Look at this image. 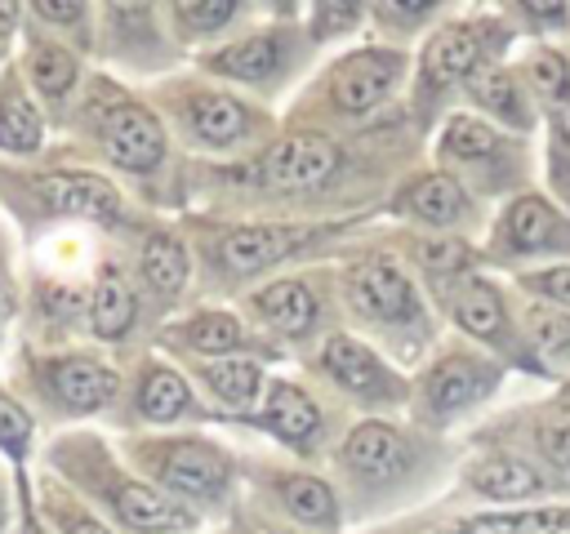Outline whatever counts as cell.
Listing matches in <instances>:
<instances>
[{
    "instance_id": "8",
    "label": "cell",
    "mask_w": 570,
    "mask_h": 534,
    "mask_svg": "<svg viewBox=\"0 0 570 534\" xmlns=\"http://www.w3.org/2000/svg\"><path fill=\"white\" fill-rule=\"evenodd\" d=\"M294 245H298V231H289V227H236V231L223 236L218 258H223L227 271L249 276V271H263V267L281 263Z\"/></svg>"
},
{
    "instance_id": "37",
    "label": "cell",
    "mask_w": 570,
    "mask_h": 534,
    "mask_svg": "<svg viewBox=\"0 0 570 534\" xmlns=\"http://www.w3.org/2000/svg\"><path fill=\"white\" fill-rule=\"evenodd\" d=\"M552 165L561 174H570V111L552 116Z\"/></svg>"
},
{
    "instance_id": "45",
    "label": "cell",
    "mask_w": 570,
    "mask_h": 534,
    "mask_svg": "<svg viewBox=\"0 0 570 534\" xmlns=\"http://www.w3.org/2000/svg\"><path fill=\"white\" fill-rule=\"evenodd\" d=\"M67 534H107V530H102L98 521H85V516H80V521H71V530H67Z\"/></svg>"
},
{
    "instance_id": "7",
    "label": "cell",
    "mask_w": 570,
    "mask_h": 534,
    "mask_svg": "<svg viewBox=\"0 0 570 534\" xmlns=\"http://www.w3.org/2000/svg\"><path fill=\"white\" fill-rule=\"evenodd\" d=\"M343 458H347L352 472H361V476H370V481H392V476L405 472L410 449H405V441H401L387 423H361V427L347 436Z\"/></svg>"
},
{
    "instance_id": "16",
    "label": "cell",
    "mask_w": 570,
    "mask_h": 534,
    "mask_svg": "<svg viewBox=\"0 0 570 534\" xmlns=\"http://www.w3.org/2000/svg\"><path fill=\"white\" fill-rule=\"evenodd\" d=\"M134 312H138V298L129 289L125 276H116L111 267L98 276V289L89 298V320H94V334L102 338H120L129 325H134Z\"/></svg>"
},
{
    "instance_id": "1",
    "label": "cell",
    "mask_w": 570,
    "mask_h": 534,
    "mask_svg": "<svg viewBox=\"0 0 570 534\" xmlns=\"http://www.w3.org/2000/svg\"><path fill=\"white\" fill-rule=\"evenodd\" d=\"M338 165V147L330 138H316V134H289L281 138L263 165H258V182L272 187V191H303V187H316L321 178H330Z\"/></svg>"
},
{
    "instance_id": "27",
    "label": "cell",
    "mask_w": 570,
    "mask_h": 534,
    "mask_svg": "<svg viewBox=\"0 0 570 534\" xmlns=\"http://www.w3.org/2000/svg\"><path fill=\"white\" fill-rule=\"evenodd\" d=\"M205 378H209V387H214L227 405H249V400L258 396V387H263L258 365H254V360H240V356H227V360L209 365Z\"/></svg>"
},
{
    "instance_id": "31",
    "label": "cell",
    "mask_w": 570,
    "mask_h": 534,
    "mask_svg": "<svg viewBox=\"0 0 570 534\" xmlns=\"http://www.w3.org/2000/svg\"><path fill=\"white\" fill-rule=\"evenodd\" d=\"M187 343L196 352H232L240 343V325L232 316H223V312H205V316H196L187 325Z\"/></svg>"
},
{
    "instance_id": "15",
    "label": "cell",
    "mask_w": 570,
    "mask_h": 534,
    "mask_svg": "<svg viewBox=\"0 0 570 534\" xmlns=\"http://www.w3.org/2000/svg\"><path fill=\"white\" fill-rule=\"evenodd\" d=\"M53 387H58V396H62L67 405L94 409V405H102V400L116 392V374H111L107 365L89 360V356H76V360H62V365L53 369Z\"/></svg>"
},
{
    "instance_id": "34",
    "label": "cell",
    "mask_w": 570,
    "mask_h": 534,
    "mask_svg": "<svg viewBox=\"0 0 570 534\" xmlns=\"http://www.w3.org/2000/svg\"><path fill=\"white\" fill-rule=\"evenodd\" d=\"M236 4L232 0H183L178 4V18H187L191 31H218L223 22H232Z\"/></svg>"
},
{
    "instance_id": "19",
    "label": "cell",
    "mask_w": 570,
    "mask_h": 534,
    "mask_svg": "<svg viewBox=\"0 0 570 534\" xmlns=\"http://www.w3.org/2000/svg\"><path fill=\"white\" fill-rule=\"evenodd\" d=\"M481 369L472 365V360H463V356H450V360H441L436 369H432V378H428V400L445 414V409H459V405H468L476 392H481Z\"/></svg>"
},
{
    "instance_id": "20",
    "label": "cell",
    "mask_w": 570,
    "mask_h": 534,
    "mask_svg": "<svg viewBox=\"0 0 570 534\" xmlns=\"http://www.w3.org/2000/svg\"><path fill=\"white\" fill-rule=\"evenodd\" d=\"M276 62H281V40L276 36H249V40L214 53V67L227 71V76H240V80H263L267 71H276Z\"/></svg>"
},
{
    "instance_id": "4",
    "label": "cell",
    "mask_w": 570,
    "mask_h": 534,
    "mask_svg": "<svg viewBox=\"0 0 570 534\" xmlns=\"http://www.w3.org/2000/svg\"><path fill=\"white\" fill-rule=\"evenodd\" d=\"M102 142H107V156H111L116 165L134 169V174L156 169L160 156H165V134H160L156 116L142 111V107H134V102L111 107V111L102 116Z\"/></svg>"
},
{
    "instance_id": "28",
    "label": "cell",
    "mask_w": 570,
    "mask_h": 534,
    "mask_svg": "<svg viewBox=\"0 0 570 534\" xmlns=\"http://www.w3.org/2000/svg\"><path fill=\"white\" fill-rule=\"evenodd\" d=\"M183 405H187V383H183L174 369H151V374L142 378V387H138V409H142L147 418L165 423V418H174Z\"/></svg>"
},
{
    "instance_id": "23",
    "label": "cell",
    "mask_w": 570,
    "mask_h": 534,
    "mask_svg": "<svg viewBox=\"0 0 570 534\" xmlns=\"http://www.w3.org/2000/svg\"><path fill=\"white\" fill-rule=\"evenodd\" d=\"M0 147L9 151H36L40 147V111L22 89H9L0 98Z\"/></svg>"
},
{
    "instance_id": "47",
    "label": "cell",
    "mask_w": 570,
    "mask_h": 534,
    "mask_svg": "<svg viewBox=\"0 0 570 534\" xmlns=\"http://www.w3.org/2000/svg\"><path fill=\"white\" fill-rule=\"evenodd\" d=\"M0 525H4V494H0Z\"/></svg>"
},
{
    "instance_id": "10",
    "label": "cell",
    "mask_w": 570,
    "mask_h": 534,
    "mask_svg": "<svg viewBox=\"0 0 570 534\" xmlns=\"http://www.w3.org/2000/svg\"><path fill=\"white\" fill-rule=\"evenodd\" d=\"M499 231H503V240H508L517 254H534V249H552V245H566V240H570L566 222H561L539 196H521L517 205H508Z\"/></svg>"
},
{
    "instance_id": "36",
    "label": "cell",
    "mask_w": 570,
    "mask_h": 534,
    "mask_svg": "<svg viewBox=\"0 0 570 534\" xmlns=\"http://www.w3.org/2000/svg\"><path fill=\"white\" fill-rule=\"evenodd\" d=\"M530 76H534V85H539L543 93H561V89H566V58H561V53H534Z\"/></svg>"
},
{
    "instance_id": "17",
    "label": "cell",
    "mask_w": 570,
    "mask_h": 534,
    "mask_svg": "<svg viewBox=\"0 0 570 534\" xmlns=\"http://www.w3.org/2000/svg\"><path fill=\"white\" fill-rule=\"evenodd\" d=\"M191 129L214 147L236 142L245 134V107L236 98H227V93H200L191 102Z\"/></svg>"
},
{
    "instance_id": "11",
    "label": "cell",
    "mask_w": 570,
    "mask_h": 534,
    "mask_svg": "<svg viewBox=\"0 0 570 534\" xmlns=\"http://www.w3.org/2000/svg\"><path fill=\"white\" fill-rule=\"evenodd\" d=\"M111 503H116L120 521H129L134 530H147V534H174V530H187V525H191V516H187L178 503H169L165 494H156L151 485L125 481Z\"/></svg>"
},
{
    "instance_id": "5",
    "label": "cell",
    "mask_w": 570,
    "mask_h": 534,
    "mask_svg": "<svg viewBox=\"0 0 570 534\" xmlns=\"http://www.w3.org/2000/svg\"><path fill=\"white\" fill-rule=\"evenodd\" d=\"M36 191H40V200L49 209L98 218V222L116 218V209H120L116 187L107 178H98V174H45V178H36Z\"/></svg>"
},
{
    "instance_id": "2",
    "label": "cell",
    "mask_w": 570,
    "mask_h": 534,
    "mask_svg": "<svg viewBox=\"0 0 570 534\" xmlns=\"http://www.w3.org/2000/svg\"><path fill=\"white\" fill-rule=\"evenodd\" d=\"M401 71H405V62H401V53H392V49H361V53H347V58L338 62L334 80H330L334 102H338L343 111H365V107H374L379 98L392 93V85L401 80Z\"/></svg>"
},
{
    "instance_id": "43",
    "label": "cell",
    "mask_w": 570,
    "mask_h": 534,
    "mask_svg": "<svg viewBox=\"0 0 570 534\" xmlns=\"http://www.w3.org/2000/svg\"><path fill=\"white\" fill-rule=\"evenodd\" d=\"M525 13H534V18H552V22H561V18H566V9H561V4H525Z\"/></svg>"
},
{
    "instance_id": "46",
    "label": "cell",
    "mask_w": 570,
    "mask_h": 534,
    "mask_svg": "<svg viewBox=\"0 0 570 534\" xmlns=\"http://www.w3.org/2000/svg\"><path fill=\"white\" fill-rule=\"evenodd\" d=\"M27 534H49V530H45L40 521H31V525H27Z\"/></svg>"
},
{
    "instance_id": "18",
    "label": "cell",
    "mask_w": 570,
    "mask_h": 534,
    "mask_svg": "<svg viewBox=\"0 0 570 534\" xmlns=\"http://www.w3.org/2000/svg\"><path fill=\"white\" fill-rule=\"evenodd\" d=\"M472 485L490 498H530L543 490L539 472L521 458H485L476 472H472Z\"/></svg>"
},
{
    "instance_id": "40",
    "label": "cell",
    "mask_w": 570,
    "mask_h": 534,
    "mask_svg": "<svg viewBox=\"0 0 570 534\" xmlns=\"http://www.w3.org/2000/svg\"><path fill=\"white\" fill-rule=\"evenodd\" d=\"M543 449H548V458H552V463H561V467L570 472V423L548 427V432H543Z\"/></svg>"
},
{
    "instance_id": "25",
    "label": "cell",
    "mask_w": 570,
    "mask_h": 534,
    "mask_svg": "<svg viewBox=\"0 0 570 534\" xmlns=\"http://www.w3.org/2000/svg\"><path fill=\"white\" fill-rule=\"evenodd\" d=\"M454 316H459V325H463L468 334H476V338H494V334L503 329V303H499V294H494L490 285H468V289L454 298Z\"/></svg>"
},
{
    "instance_id": "39",
    "label": "cell",
    "mask_w": 570,
    "mask_h": 534,
    "mask_svg": "<svg viewBox=\"0 0 570 534\" xmlns=\"http://www.w3.org/2000/svg\"><path fill=\"white\" fill-rule=\"evenodd\" d=\"M356 18V4H316V36L343 31Z\"/></svg>"
},
{
    "instance_id": "6",
    "label": "cell",
    "mask_w": 570,
    "mask_h": 534,
    "mask_svg": "<svg viewBox=\"0 0 570 534\" xmlns=\"http://www.w3.org/2000/svg\"><path fill=\"white\" fill-rule=\"evenodd\" d=\"M160 481L183 490V494L214 498L227 485V458L218 449H209V445L178 441V445H165V454H160Z\"/></svg>"
},
{
    "instance_id": "30",
    "label": "cell",
    "mask_w": 570,
    "mask_h": 534,
    "mask_svg": "<svg viewBox=\"0 0 570 534\" xmlns=\"http://www.w3.org/2000/svg\"><path fill=\"white\" fill-rule=\"evenodd\" d=\"M31 80L40 85V93H67L71 80H76V62H71V53H67V49H49V44H40V49L31 53Z\"/></svg>"
},
{
    "instance_id": "21",
    "label": "cell",
    "mask_w": 570,
    "mask_h": 534,
    "mask_svg": "<svg viewBox=\"0 0 570 534\" xmlns=\"http://www.w3.org/2000/svg\"><path fill=\"white\" fill-rule=\"evenodd\" d=\"M142 276H147V285L156 294H178L183 280H187V254H183V245L174 236H160L156 231L142 245Z\"/></svg>"
},
{
    "instance_id": "9",
    "label": "cell",
    "mask_w": 570,
    "mask_h": 534,
    "mask_svg": "<svg viewBox=\"0 0 570 534\" xmlns=\"http://www.w3.org/2000/svg\"><path fill=\"white\" fill-rule=\"evenodd\" d=\"M481 58V27L472 22H459V27H445L428 40L423 49V76L432 85H454L459 76H468Z\"/></svg>"
},
{
    "instance_id": "29",
    "label": "cell",
    "mask_w": 570,
    "mask_h": 534,
    "mask_svg": "<svg viewBox=\"0 0 570 534\" xmlns=\"http://www.w3.org/2000/svg\"><path fill=\"white\" fill-rule=\"evenodd\" d=\"M472 98H476L481 107L508 116V120H521V116H525L521 102H517V85H512V76L499 71V67H485V71L472 76Z\"/></svg>"
},
{
    "instance_id": "33",
    "label": "cell",
    "mask_w": 570,
    "mask_h": 534,
    "mask_svg": "<svg viewBox=\"0 0 570 534\" xmlns=\"http://www.w3.org/2000/svg\"><path fill=\"white\" fill-rule=\"evenodd\" d=\"M414 258L423 263V271L450 276V271H459V267L468 263V249H463L454 236H436V240H423V245L414 249Z\"/></svg>"
},
{
    "instance_id": "42",
    "label": "cell",
    "mask_w": 570,
    "mask_h": 534,
    "mask_svg": "<svg viewBox=\"0 0 570 534\" xmlns=\"http://www.w3.org/2000/svg\"><path fill=\"white\" fill-rule=\"evenodd\" d=\"M432 4H383V13H396V18H419V13H428Z\"/></svg>"
},
{
    "instance_id": "26",
    "label": "cell",
    "mask_w": 570,
    "mask_h": 534,
    "mask_svg": "<svg viewBox=\"0 0 570 534\" xmlns=\"http://www.w3.org/2000/svg\"><path fill=\"white\" fill-rule=\"evenodd\" d=\"M281 498H285V507H289L298 521H312V525H325V521H334V512H338L330 485L316 481V476H289V481H281Z\"/></svg>"
},
{
    "instance_id": "12",
    "label": "cell",
    "mask_w": 570,
    "mask_h": 534,
    "mask_svg": "<svg viewBox=\"0 0 570 534\" xmlns=\"http://www.w3.org/2000/svg\"><path fill=\"white\" fill-rule=\"evenodd\" d=\"M321 365L352 392H383L387 387V369L374 360V352L356 338H330L325 352H321Z\"/></svg>"
},
{
    "instance_id": "44",
    "label": "cell",
    "mask_w": 570,
    "mask_h": 534,
    "mask_svg": "<svg viewBox=\"0 0 570 534\" xmlns=\"http://www.w3.org/2000/svg\"><path fill=\"white\" fill-rule=\"evenodd\" d=\"M13 312V285L4 280V271H0V320Z\"/></svg>"
},
{
    "instance_id": "24",
    "label": "cell",
    "mask_w": 570,
    "mask_h": 534,
    "mask_svg": "<svg viewBox=\"0 0 570 534\" xmlns=\"http://www.w3.org/2000/svg\"><path fill=\"white\" fill-rule=\"evenodd\" d=\"M410 209H414L419 218L445 227V222H454V218L463 214V187H459L450 174H432V178L414 182V191H410Z\"/></svg>"
},
{
    "instance_id": "22",
    "label": "cell",
    "mask_w": 570,
    "mask_h": 534,
    "mask_svg": "<svg viewBox=\"0 0 570 534\" xmlns=\"http://www.w3.org/2000/svg\"><path fill=\"white\" fill-rule=\"evenodd\" d=\"M450 534H570V512H517V516H476Z\"/></svg>"
},
{
    "instance_id": "13",
    "label": "cell",
    "mask_w": 570,
    "mask_h": 534,
    "mask_svg": "<svg viewBox=\"0 0 570 534\" xmlns=\"http://www.w3.org/2000/svg\"><path fill=\"white\" fill-rule=\"evenodd\" d=\"M254 307H258V316H263L272 329H281V334H303V329H312V320H316V298H312V289L298 285V280H276V285H267V289L254 298Z\"/></svg>"
},
{
    "instance_id": "41",
    "label": "cell",
    "mask_w": 570,
    "mask_h": 534,
    "mask_svg": "<svg viewBox=\"0 0 570 534\" xmlns=\"http://www.w3.org/2000/svg\"><path fill=\"white\" fill-rule=\"evenodd\" d=\"M36 13H40V18H53V22H80V18H85V4H62V0H36Z\"/></svg>"
},
{
    "instance_id": "32",
    "label": "cell",
    "mask_w": 570,
    "mask_h": 534,
    "mask_svg": "<svg viewBox=\"0 0 570 534\" xmlns=\"http://www.w3.org/2000/svg\"><path fill=\"white\" fill-rule=\"evenodd\" d=\"M445 151L450 156H485V151H494V129L485 120H476V116H450Z\"/></svg>"
},
{
    "instance_id": "3",
    "label": "cell",
    "mask_w": 570,
    "mask_h": 534,
    "mask_svg": "<svg viewBox=\"0 0 570 534\" xmlns=\"http://www.w3.org/2000/svg\"><path fill=\"white\" fill-rule=\"evenodd\" d=\"M347 294H352L356 312H365L374 320H410L419 312V294H414L410 276L392 258L361 263L352 271V280H347Z\"/></svg>"
},
{
    "instance_id": "14",
    "label": "cell",
    "mask_w": 570,
    "mask_h": 534,
    "mask_svg": "<svg viewBox=\"0 0 570 534\" xmlns=\"http://www.w3.org/2000/svg\"><path fill=\"white\" fill-rule=\"evenodd\" d=\"M263 423H267L276 436H285V441H312L316 427H321V409H316V400H312L303 387L281 383V387H272V396H267Z\"/></svg>"
},
{
    "instance_id": "38",
    "label": "cell",
    "mask_w": 570,
    "mask_h": 534,
    "mask_svg": "<svg viewBox=\"0 0 570 534\" xmlns=\"http://www.w3.org/2000/svg\"><path fill=\"white\" fill-rule=\"evenodd\" d=\"M534 289H539V294H548L552 303H566V307H570V267L539 271V276H534Z\"/></svg>"
},
{
    "instance_id": "35",
    "label": "cell",
    "mask_w": 570,
    "mask_h": 534,
    "mask_svg": "<svg viewBox=\"0 0 570 534\" xmlns=\"http://www.w3.org/2000/svg\"><path fill=\"white\" fill-rule=\"evenodd\" d=\"M27 441H31V418L18 405H0V449L18 458L27 449Z\"/></svg>"
}]
</instances>
